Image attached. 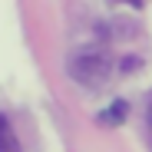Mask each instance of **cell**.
<instances>
[{"label":"cell","mask_w":152,"mask_h":152,"mask_svg":"<svg viewBox=\"0 0 152 152\" xmlns=\"http://www.w3.org/2000/svg\"><path fill=\"white\" fill-rule=\"evenodd\" d=\"M69 76L83 86H99L109 76V60L99 50H83L69 60Z\"/></svg>","instance_id":"6da1fadb"},{"label":"cell","mask_w":152,"mask_h":152,"mask_svg":"<svg viewBox=\"0 0 152 152\" xmlns=\"http://www.w3.org/2000/svg\"><path fill=\"white\" fill-rule=\"evenodd\" d=\"M0 152H20L17 132H13V126H10V119L4 113H0Z\"/></svg>","instance_id":"7a4b0ae2"},{"label":"cell","mask_w":152,"mask_h":152,"mask_svg":"<svg viewBox=\"0 0 152 152\" xmlns=\"http://www.w3.org/2000/svg\"><path fill=\"white\" fill-rule=\"evenodd\" d=\"M126 109H129V106H126L122 99H116L113 106H106L103 113H99V122H106V126H119V122L126 119Z\"/></svg>","instance_id":"3957f363"},{"label":"cell","mask_w":152,"mask_h":152,"mask_svg":"<svg viewBox=\"0 0 152 152\" xmlns=\"http://www.w3.org/2000/svg\"><path fill=\"white\" fill-rule=\"evenodd\" d=\"M122 4H129V7H139V4H142V0H122Z\"/></svg>","instance_id":"277c9868"},{"label":"cell","mask_w":152,"mask_h":152,"mask_svg":"<svg viewBox=\"0 0 152 152\" xmlns=\"http://www.w3.org/2000/svg\"><path fill=\"white\" fill-rule=\"evenodd\" d=\"M149 126H152V103H149Z\"/></svg>","instance_id":"5b68a950"}]
</instances>
